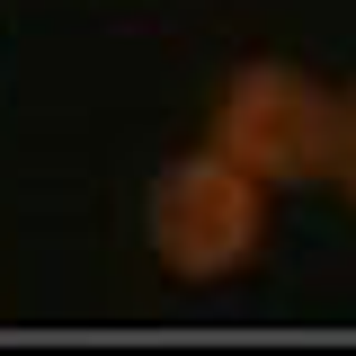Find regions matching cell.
Wrapping results in <instances>:
<instances>
[{
  "instance_id": "cell-1",
  "label": "cell",
  "mask_w": 356,
  "mask_h": 356,
  "mask_svg": "<svg viewBox=\"0 0 356 356\" xmlns=\"http://www.w3.org/2000/svg\"><path fill=\"white\" fill-rule=\"evenodd\" d=\"M267 214H276V196L250 170H232L222 152H205V143L161 161L152 187H143V241H152L161 276H178V285L241 276L267 250Z\"/></svg>"
},
{
  "instance_id": "cell-2",
  "label": "cell",
  "mask_w": 356,
  "mask_h": 356,
  "mask_svg": "<svg viewBox=\"0 0 356 356\" xmlns=\"http://www.w3.org/2000/svg\"><path fill=\"white\" fill-rule=\"evenodd\" d=\"M205 152H222L232 170H250L267 196L276 187H312L321 161H330V81L303 72L294 54L232 63L214 116H205Z\"/></svg>"
},
{
  "instance_id": "cell-3",
  "label": "cell",
  "mask_w": 356,
  "mask_h": 356,
  "mask_svg": "<svg viewBox=\"0 0 356 356\" xmlns=\"http://www.w3.org/2000/svg\"><path fill=\"white\" fill-rule=\"evenodd\" d=\"M321 178L356 205V81L330 89V161H321Z\"/></svg>"
}]
</instances>
